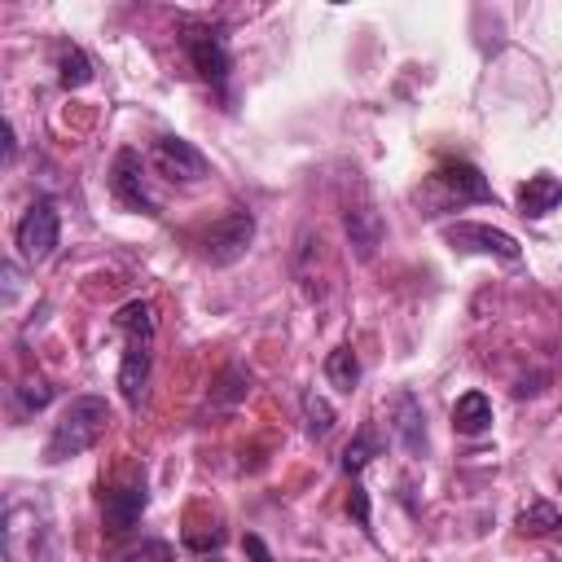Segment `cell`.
<instances>
[{"label":"cell","instance_id":"cell-1","mask_svg":"<svg viewBox=\"0 0 562 562\" xmlns=\"http://www.w3.org/2000/svg\"><path fill=\"white\" fill-rule=\"evenodd\" d=\"M114 325L123 329V360H119V395L127 408L145 404L149 364H154V307L145 299H132L114 312Z\"/></svg>","mask_w":562,"mask_h":562},{"label":"cell","instance_id":"cell-2","mask_svg":"<svg viewBox=\"0 0 562 562\" xmlns=\"http://www.w3.org/2000/svg\"><path fill=\"white\" fill-rule=\"evenodd\" d=\"M110 430V404L101 395H75L61 417L53 422V435L44 443V461H70L88 448H97V439Z\"/></svg>","mask_w":562,"mask_h":562},{"label":"cell","instance_id":"cell-3","mask_svg":"<svg viewBox=\"0 0 562 562\" xmlns=\"http://www.w3.org/2000/svg\"><path fill=\"white\" fill-rule=\"evenodd\" d=\"M465 202H496V193H492V184L483 180V171H479L474 162H465V158L439 162V167L426 176V184L417 189L422 215H443V211H457V206H465Z\"/></svg>","mask_w":562,"mask_h":562},{"label":"cell","instance_id":"cell-4","mask_svg":"<svg viewBox=\"0 0 562 562\" xmlns=\"http://www.w3.org/2000/svg\"><path fill=\"white\" fill-rule=\"evenodd\" d=\"M176 35H180V48H184L189 66L198 70V79L211 83V88H224L228 83V66H233L224 31L211 26V22H198V18H180Z\"/></svg>","mask_w":562,"mask_h":562},{"label":"cell","instance_id":"cell-5","mask_svg":"<svg viewBox=\"0 0 562 562\" xmlns=\"http://www.w3.org/2000/svg\"><path fill=\"white\" fill-rule=\"evenodd\" d=\"M250 237H255V215H250V211H241V206H233L228 215H220V220L202 233V259H206V263H215V268L237 263V259L246 255Z\"/></svg>","mask_w":562,"mask_h":562},{"label":"cell","instance_id":"cell-6","mask_svg":"<svg viewBox=\"0 0 562 562\" xmlns=\"http://www.w3.org/2000/svg\"><path fill=\"white\" fill-rule=\"evenodd\" d=\"M149 162H154V171H158L162 180H171V184H198V180L211 176L206 154H202L198 145L180 140V136H158L154 149H149Z\"/></svg>","mask_w":562,"mask_h":562},{"label":"cell","instance_id":"cell-7","mask_svg":"<svg viewBox=\"0 0 562 562\" xmlns=\"http://www.w3.org/2000/svg\"><path fill=\"white\" fill-rule=\"evenodd\" d=\"M57 237H61V220H57V206H53L48 198L31 202V206H26V215L18 220V233H13L18 255H22L26 263L48 259V255H53V246H57Z\"/></svg>","mask_w":562,"mask_h":562},{"label":"cell","instance_id":"cell-8","mask_svg":"<svg viewBox=\"0 0 562 562\" xmlns=\"http://www.w3.org/2000/svg\"><path fill=\"white\" fill-rule=\"evenodd\" d=\"M110 193H114L127 211H136V215H149V220L162 215L158 202H154L149 189H145V167H140V154H136V149H119V154H114V162H110Z\"/></svg>","mask_w":562,"mask_h":562},{"label":"cell","instance_id":"cell-9","mask_svg":"<svg viewBox=\"0 0 562 562\" xmlns=\"http://www.w3.org/2000/svg\"><path fill=\"white\" fill-rule=\"evenodd\" d=\"M443 241H448L452 250H479V255H496V259H505V263H514V259L522 255L509 233H501V228H492V224H474V220L448 224V228H443Z\"/></svg>","mask_w":562,"mask_h":562},{"label":"cell","instance_id":"cell-10","mask_svg":"<svg viewBox=\"0 0 562 562\" xmlns=\"http://www.w3.org/2000/svg\"><path fill=\"white\" fill-rule=\"evenodd\" d=\"M145 505H149L145 483H119V487H110L105 501H101V527H105L110 536H123V531H132V527L140 522Z\"/></svg>","mask_w":562,"mask_h":562},{"label":"cell","instance_id":"cell-11","mask_svg":"<svg viewBox=\"0 0 562 562\" xmlns=\"http://www.w3.org/2000/svg\"><path fill=\"white\" fill-rule=\"evenodd\" d=\"M391 435H395V443L408 457H422L426 452V413H422V400L413 391H400L395 395V404H391Z\"/></svg>","mask_w":562,"mask_h":562},{"label":"cell","instance_id":"cell-12","mask_svg":"<svg viewBox=\"0 0 562 562\" xmlns=\"http://www.w3.org/2000/svg\"><path fill=\"white\" fill-rule=\"evenodd\" d=\"M558 206H562V180H558V176L536 171V176H527V180L518 184V215L540 220V215H549V211H558Z\"/></svg>","mask_w":562,"mask_h":562},{"label":"cell","instance_id":"cell-13","mask_svg":"<svg viewBox=\"0 0 562 562\" xmlns=\"http://www.w3.org/2000/svg\"><path fill=\"white\" fill-rule=\"evenodd\" d=\"M342 228H347V241L356 246L360 259H373L378 241H382V220L373 206H347L342 211Z\"/></svg>","mask_w":562,"mask_h":562},{"label":"cell","instance_id":"cell-14","mask_svg":"<svg viewBox=\"0 0 562 562\" xmlns=\"http://www.w3.org/2000/svg\"><path fill=\"white\" fill-rule=\"evenodd\" d=\"M452 426L461 435H483L492 426V400L483 391H465L457 404H452Z\"/></svg>","mask_w":562,"mask_h":562},{"label":"cell","instance_id":"cell-15","mask_svg":"<svg viewBox=\"0 0 562 562\" xmlns=\"http://www.w3.org/2000/svg\"><path fill=\"white\" fill-rule=\"evenodd\" d=\"M325 378H329L334 391L351 395L356 382H360V360H356V351H351V347H334V351L325 356Z\"/></svg>","mask_w":562,"mask_h":562},{"label":"cell","instance_id":"cell-16","mask_svg":"<svg viewBox=\"0 0 562 562\" xmlns=\"http://www.w3.org/2000/svg\"><path fill=\"white\" fill-rule=\"evenodd\" d=\"M57 79H61V88H83L92 79V61L83 57L79 44H61V53H57Z\"/></svg>","mask_w":562,"mask_h":562},{"label":"cell","instance_id":"cell-17","mask_svg":"<svg viewBox=\"0 0 562 562\" xmlns=\"http://www.w3.org/2000/svg\"><path fill=\"white\" fill-rule=\"evenodd\" d=\"M518 531H522V536L562 531V509H558V505H549V501H531V505L518 514Z\"/></svg>","mask_w":562,"mask_h":562},{"label":"cell","instance_id":"cell-18","mask_svg":"<svg viewBox=\"0 0 562 562\" xmlns=\"http://www.w3.org/2000/svg\"><path fill=\"white\" fill-rule=\"evenodd\" d=\"M382 443H378V435H373V426H360L356 430V439L347 443V452H342V470L347 474H360L369 461H373V452H378Z\"/></svg>","mask_w":562,"mask_h":562},{"label":"cell","instance_id":"cell-19","mask_svg":"<svg viewBox=\"0 0 562 562\" xmlns=\"http://www.w3.org/2000/svg\"><path fill=\"white\" fill-rule=\"evenodd\" d=\"M303 417H307V435H312V439H325V435H329V426H334V408H329L316 391H307V395H303Z\"/></svg>","mask_w":562,"mask_h":562},{"label":"cell","instance_id":"cell-20","mask_svg":"<svg viewBox=\"0 0 562 562\" xmlns=\"http://www.w3.org/2000/svg\"><path fill=\"white\" fill-rule=\"evenodd\" d=\"M13 400H18V417H26V413H40V408L53 400V386H48L44 378H35V382H22Z\"/></svg>","mask_w":562,"mask_h":562},{"label":"cell","instance_id":"cell-21","mask_svg":"<svg viewBox=\"0 0 562 562\" xmlns=\"http://www.w3.org/2000/svg\"><path fill=\"white\" fill-rule=\"evenodd\" d=\"M119 562H176V549H171L167 540H145L140 549H132V553H123Z\"/></svg>","mask_w":562,"mask_h":562},{"label":"cell","instance_id":"cell-22","mask_svg":"<svg viewBox=\"0 0 562 562\" xmlns=\"http://www.w3.org/2000/svg\"><path fill=\"white\" fill-rule=\"evenodd\" d=\"M347 514L369 531V496H364V487H360V483H351V492H347Z\"/></svg>","mask_w":562,"mask_h":562},{"label":"cell","instance_id":"cell-23","mask_svg":"<svg viewBox=\"0 0 562 562\" xmlns=\"http://www.w3.org/2000/svg\"><path fill=\"white\" fill-rule=\"evenodd\" d=\"M241 549H246L255 562H272V553H268V544H263L259 536H246V540H241Z\"/></svg>","mask_w":562,"mask_h":562}]
</instances>
